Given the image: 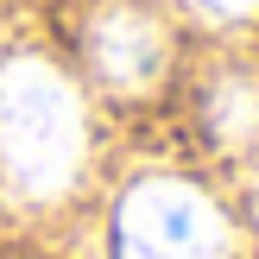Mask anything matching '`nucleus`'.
<instances>
[{
    "mask_svg": "<svg viewBox=\"0 0 259 259\" xmlns=\"http://www.w3.org/2000/svg\"><path fill=\"white\" fill-rule=\"evenodd\" d=\"M82 146L89 126L70 76L45 57L0 63V177L32 202L63 196L82 164Z\"/></svg>",
    "mask_w": 259,
    "mask_h": 259,
    "instance_id": "obj_1",
    "label": "nucleus"
},
{
    "mask_svg": "<svg viewBox=\"0 0 259 259\" xmlns=\"http://www.w3.org/2000/svg\"><path fill=\"white\" fill-rule=\"evenodd\" d=\"M114 259H228V222L196 184L146 177L114 209Z\"/></svg>",
    "mask_w": 259,
    "mask_h": 259,
    "instance_id": "obj_2",
    "label": "nucleus"
},
{
    "mask_svg": "<svg viewBox=\"0 0 259 259\" xmlns=\"http://www.w3.org/2000/svg\"><path fill=\"white\" fill-rule=\"evenodd\" d=\"M89 57L95 76L120 95H146L164 76V32L146 7H101L89 25Z\"/></svg>",
    "mask_w": 259,
    "mask_h": 259,
    "instance_id": "obj_3",
    "label": "nucleus"
},
{
    "mask_svg": "<svg viewBox=\"0 0 259 259\" xmlns=\"http://www.w3.org/2000/svg\"><path fill=\"white\" fill-rule=\"evenodd\" d=\"M209 126L222 146H247L259 133V82L253 76H222V89L209 101Z\"/></svg>",
    "mask_w": 259,
    "mask_h": 259,
    "instance_id": "obj_4",
    "label": "nucleus"
},
{
    "mask_svg": "<svg viewBox=\"0 0 259 259\" xmlns=\"http://www.w3.org/2000/svg\"><path fill=\"white\" fill-rule=\"evenodd\" d=\"M202 13H209V19H247V13L259 7V0H196Z\"/></svg>",
    "mask_w": 259,
    "mask_h": 259,
    "instance_id": "obj_5",
    "label": "nucleus"
}]
</instances>
